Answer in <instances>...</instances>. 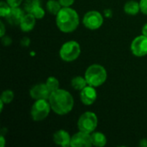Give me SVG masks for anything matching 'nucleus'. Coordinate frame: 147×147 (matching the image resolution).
<instances>
[{
    "label": "nucleus",
    "instance_id": "1",
    "mask_svg": "<svg viewBox=\"0 0 147 147\" xmlns=\"http://www.w3.org/2000/svg\"><path fill=\"white\" fill-rule=\"evenodd\" d=\"M48 101L52 110L59 115H67L72 110L74 106V99L71 93L62 89L52 92Z\"/></svg>",
    "mask_w": 147,
    "mask_h": 147
},
{
    "label": "nucleus",
    "instance_id": "2",
    "mask_svg": "<svg viewBox=\"0 0 147 147\" xmlns=\"http://www.w3.org/2000/svg\"><path fill=\"white\" fill-rule=\"evenodd\" d=\"M56 24L63 33H71L79 25V16L78 12L71 7H62L56 15Z\"/></svg>",
    "mask_w": 147,
    "mask_h": 147
},
{
    "label": "nucleus",
    "instance_id": "3",
    "mask_svg": "<svg viewBox=\"0 0 147 147\" xmlns=\"http://www.w3.org/2000/svg\"><path fill=\"white\" fill-rule=\"evenodd\" d=\"M84 78L88 83V85L96 88L105 83L107 79V71L102 65L93 64L85 71Z\"/></svg>",
    "mask_w": 147,
    "mask_h": 147
},
{
    "label": "nucleus",
    "instance_id": "4",
    "mask_svg": "<svg viewBox=\"0 0 147 147\" xmlns=\"http://www.w3.org/2000/svg\"><path fill=\"white\" fill-rule=\"evenodd\" d=\"M81 53L79 44L75 40H69L65 42L59 50V57L65 62H71L76 60Z\"/></svg>",
    "mask_w": 147,
    "mask_h": 147
},
{
    "label": "nucleus",
    "instance_id": "5",
    "mask_svg": "<svg viewBox=\"0 0 147 147\" xmlns=\"http://www.w3.org/2000/svg\"><path fill=\"white\" fill-rule=\"evenodd\" d=\"M51 109V105L48 100H35L31 108V117L34 121H41L48 116Z\"/></svg>",
    "mask_w": 147,
    "mask_h": 147
},
{
    "label": "nucleus",
    "instance_id": "6",
    "mask_svg": "<svg viewBox=\"0 0 147 147\" xmlns=\"http://www.w3.org/2000/svg\"><path fill=\"white\" fill-rule=\"evenodd\" d=\"M98 119L95 113L87 111L81 115L78 121V127L79 131L91 134L97 127Z\"/></svg>",
    "mask_w": 147,
    "mask_h": 147
},
{
    "label": "nucleus",
    "instance_id": "7",
    "mask_svg": "<svg viewBox=\"0 0 147 147\" xmlns=\"http://www.w3.org/2000/svg\"><path fill=\"white\" fill-rule=\"evenodd\" d=\"M83 23L87 28L90 30H96L103 24V16L96 10H90L84 15Z\"/></svg>",
    "mask_w": 147,
    "mask_h": 147
},
{
    "label": "nucleus",
    "instance_id": "8",
    "mask_svg": "<svg viewBox=\"0 0 147 147\" xmlns=\"http://www.w3.org/2000/svg\"><path fill=\"white\" fill-rule=\"evenodd\" d=\"M131 51L136 57L147 55V37L141 34L134 39L131 44Z\"/></svg>",
    "mask_w": 147,
    "mask_h": 147
},
{
    "label": "nucleus",
    "instance_id": "9",
    "mask_svg": "<svg viewBox=\"0 0 147 147\" xmlns=\"http://www.w3.org/2000/svg\"><path fill=\"white\" fill-rule=\"evenodd\" d=\"M91 134L79 131L71 136V147H90L92 146Z\"/></svg>",
    "mask_w": 147,
    "mask_h": 147
},
{
    "label": "nucleus",
    "instance_id": "10",
    "mask_svg": "<svg viewBox=\"0 0 147 147\" xmlns=\"http://www.w3.org/2000/svg\"><path fill=\"white\" fill-rule=\"evenodd\" d=\"M51 91L45 84H38L33 86L29 91L30 96L34 100H40V99H46L48 100L51 95Z\"/></svg>",
    "mask_w": 147,
    "mask_h": 147
},
{
    "label": "nucleus",
    "instance_id": "11",
    "mask_svg": "<svg viewBox=\"0 0 147 147\" xmlns=\"http://www.w3.org/2000/svg\"><path fill=\"white\" fill-rule=\"evenodd\" d=\"M97 98V93L95 87L87 85L82 90H80V100L87 106L93 104Z\"/></svg>",
    "mask_w": 147,
    "mask_h": 147
},
{
    "label": "nucleus",
    "instance_id": "12",
    "mask_svg": "<svg viewBox=\"0 0 147 147\" xmlns=\"http://www.w3.org/2000/svg\"><path fill=\"white\" fill-rule=\"evenodd\" d=\"M24 12L19 7H11L9 13L5 16L6 21L10 25H19L22 17L24 16Z\"/></svg>",
    "mask_w": 147,
    "mask_h": 147
},
{
    "label": "nucleus",
    "instance_id": "13",
    "mask_svg": "<svg viewBox=\"0 0 147 147\" xmlns=\"http://www.w3.org/2000/svg\"><path fill=\"white\" fill-rule=\"evenodd\" d=\"M71 137L65 130H59L53 134V141L58 146L62 147L71 146Z\"/></svg>",
    "mask_w": 147,
    "mask_h": 147
},
{
    "label": "nucleus",
    "instance_id": "14",
    "mask_svg": "<svg viewBox=\"0 0 147 147\" xmlns=\"http://www.w3.org/2000/svg\"><path fill=\"white\" fill-rule=\"evenodd\" d=\"M35 21H36V18L32 14L27 13L22 17L19 26L23 32H29L34 28Z\"/></svg>",
    "mask_w": 147,
    "mask_h": 147
},
{
    "label": "nucleus",
    "instance_id": "15",
    "mask_svg": "<svg viewBox=\"0 0 147 147\" xmlns=\"http://www.w3.org/2000/svg\"><path fill=\"white\" fill-rule=\"evenodd\" d=\"M124 11L127 15H131V16L137 15L140 11V2L138 3L137 1H134V0L127 1L124 5Z\"/></svg>",
    "mask_w": 147,
    "mask_h": 147
},
{
    "label": "nucleus",
    "instance_id": "16",
    "mask_svg": "<svg viewBox=\"0 0 147 147\" xmlns=\"http://www.w3.org/2000/svg\"><path fill=\"white\" fill-rule=\"evenodd\" d=\"M91 134V140L92 145L95 146L102 147L105 146L107 144V138L106 136L101 132H93Z\"/></svg>",
    "mask_w": 147,
    "mask_h": 147
},
{
    "label": "nucleus",
    "instance_id": "17",
    "mask_svg": "<svg viewBox=\"0 0 147 147\" xmlns=\"http://www.w3.org/2000/svg\"><path fill=\"white\" fill-rule=\"evenodd\" d=\"M71 84L72 86V88L76 90H82L84 87H86L88 85V83L85 79L84 77H81V76H77L74 77L71 81Z\"/></svg>",
    "mask_w": 147,
    "mask_h": 147
},
{
    "label": "nucleus",
    "instance_id": "18",
    "mask_svg": "<svg viewBox=\"0 0 147 147\" xmlns=\"http://www.w3.org/2000/svg\"><path fill=\"white\" fill-rule=\"evenodd\" d=\"M47 9L49 13L53 15H57L59 10L62 9V5L59 2V0H48L47 2Z\"/></svg>",
    "mask_w": 147,
    "mask_h": 147
},
{
    "label": "nucleus",
    "instance_id": "19",
    "mask_svg": "<svg viewBox=\"0 0 147 147\" xmlns=\"http://www.w3.org/2000/svg\"><path fill=\"white\" fill-rule=\"evenodd\" d=\"M46 84L51 92H53L59 89V82L55 77H49L46 81Z\"/></svg>",
    "mask_w": 147,
    "mask_h": 147
},
{
    "label": "nucleus",
    "instance_id": "20",
    "mask_svg": "<svg viewBox=\"0 0 147 147\" xmlns=\"http://www.w3.org/2000/svg\"><path fill=\"white\" fill-rule=\"evenodd\" d=\"M40 5V0H25L24 3V10L27 13H30L35 7Z\"/></svg>",
    "mask_w": 147,
    "mask_h": 147
},
{
    "label": "nucleus",
    "instance_id": "21",
    "mask_svg": "<svg viewBox=\"0 0 147 147\" xmlns=\"http://www.w3.org/2000/svg\"><path fill=\"white\" fill-rule=\"evenodd\" d=\"M14 99V92L11 90H6L4 91H3L2 95H1V98L0 100L4 103H9L13 101Z\"/></svg>",
    "mask_w": 147,
    "mask_h": 147
},
{
    "label": "nucleus",
    "instance_id": "22",
    "mask_svg": "<svg viewBox=\"0 0 147 147\" xmlns=\"http://www.w3.org/2000/svg\"><path fill=\"white\" fill-rule=\"evenodd\" d=\"M11 7L9 5L7 2L2 1L0 3V16L1 17H5L10 11Z\"/></svg>",
    "mask_w": 147,
    "mask_h": 147
},
{
    "label": "nucleus",
    "instance_id": "23",
    "mask_svg": "<svg viewBox=\"0 0 147 147\" xmlns=\"http://www.w3.org/2000/svg\"><path fill=\"white\" fill-rule=\"evenodd\" d=\"M30 14H32L36 19H42L45 16V10L40 7V5L35 7L31 12Z\"/></svg>",
    "mask_w": 147,
    "mask_h": 147
},
{
    "label": "nucleus",
    "instance_id": "24",
    "mask_svg": "<svg viewBox=\"0 0 147 147\" xmlns=\"http://www.w3.org/2000/svg\"><path fill=\"white\" fill-rule=\"evenodd\" d=\"M140 11L143 14L147 15V0H140Z\"/></svg>",
    "mask_w": 147,
    "mask_h": 147
},
{
    "label": "nucleus",
    "instance_id": "25",
    "mask_svg": "<svg viewBox=\"0 0 147 147\" xmlns=\"http://www.w3.org/2000/svg\"><path fill=\"white\" fill-rule=\"evenodd\" d=\"M23 0H6L10 7H19Z\"/></svg>",
    "mask_w": 147,
    "mask_h": 147
},
{
    "label": "nucleus",
    "instance_id": "26",
    "mask_svg": "<svg viewBox=\"0 0 147 147\" xmlns=\"http://www.w3.org/2000/svg\"><path fill=\"white\" fill-rule=\"evenodd\" d=\"M59 2L62 7H71L74 3L75 0H59Z\"/></svg>",
    "mask_w": 147,
    "mask_h": 147
},
{
    "label": "nucleus",
    "instance_id": "27",
    "mask_svg": "<svg viewBox=\"0 0 147 147\" xmlns=\"http://www.w3.org/2000/svg\"><path fill=\"white\" fill-rule=\"evenodd\" d=\"M2 42L4 46H9L11 43V39L9 36L2 37Z\"/></svg>",
    "mask_w": 147,
    "mask_h": 147
},
{
    "label": "nucleus",
    "instance_id": "28",
    "mask_svg": "<svg viewBox=\"0 0 147 147\" xmlns=\"http://www.w3.org/2000/svg\"><path fill=\"white\" fill-rule=\"evenodd\" d=\"M0 26H1V30H0V36L3 37L4 34H5V28H4V24L3 22H0Z\"/></svg>",
    "mask_w": 147,
    "mask_h": 147
},
{
    "label": "nucleus",
    "instance_id": "29",
    "mask_svg": "<svg viewBox=\"0 0 147 147\" xmlns=\"http://www.w3.org/2000/svg\"><path fill=\"white\" fill-rule=\"evenodd\" d=\"M29 42H30V40H29V39H28V38H23V39L22 40V41H21V43L23 44L24 46H28V45H29Z\"/></svg>",
    "mask_w": 147,
    "mask_h": 147
},
{
    "label": "nucleus",
    "instance_id": "30",
    "mask_svg": "<svg viewBox=\"0 0 147 147\" xmlns=\"http://www.w3.org/2000/svg\"><path fill=\"white\" fill-rule=\"evenodd\" d=\"M142 34L147 37V23L145 24L142 28Z\"/></svg>",
    "mask_w": 147,
    "mask_h": 147
},
{
    "label": "nucleus",
    "instance_id": "31",
    "mask_svg": "<svg viewBox=\"0 0 147 147\" xmlns=\"http://www.w3.org/2000/svg\"><path fill=\"white\" fill-rule=\"evenodd\" d=\"M140 146L141 147H147V140H142L140 143Z\"/></svg>",
    "mask_w": 147,
    "mask_h": 147
},
{
    "label": "nucleus",
    "instance_id": "32",
    "mask_svg": "<svg viewBox=\"0 0 147 147\" xmlns=\"http://www.w3.org/2000/svg\"><path fill=\"white\" fill-rule=\"evenodd\" d=\"M0 142H1V147L4 146V144H5V139H4V137H3V135L0 137Z\"/></svg>",
    "mask_w": 147,
    "mask_h": 147
},
{
    "label": "nucleus",
    "instance_id": "33",
    "mask_svg": "<svg viewBox=\"0 0 147 147\" xmlns=\"http://www.w3.org/2000/svg\"><path fill=\"white\" fill-rule=\"evenodd\" d=\"M3 104H4V103H3V102H2V101L0 100V111H1V112L3 111Z\"/></svg>",
    "mask_w": 147,
    "mask_h": 147
}]
</instances>
